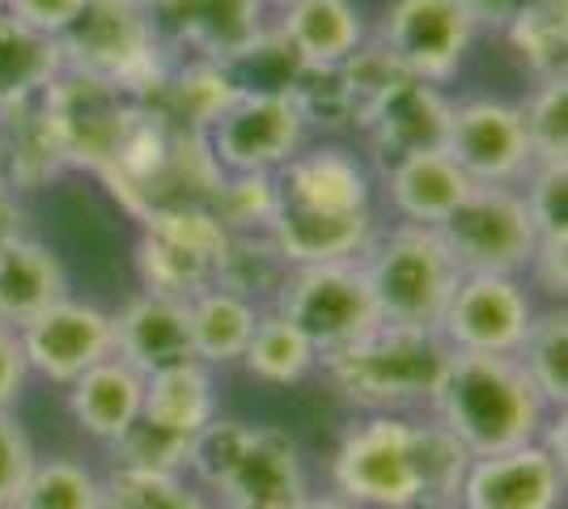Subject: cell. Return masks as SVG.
<instances>
[{
  "instance_id": "obj_1",
  "label": "cell",
  "mask_w": 568,
  "mask_h": 509,
  "mask_svg": "<svg viewBox=\"0 0 568 509\" xmlns=\"http://www.w3.org/2000/svg\"><path fill=\"white\" fill-rule=\"evenodd\" d=\"M467 462L433 413H369L339 434L327 476L361 509H458Z\"/></svg>"
},
{
  "instance_id": "obj_2",
  "label": "cell",
  "mask_w": 568,
  "mask_h": 509,
  "mask_svg": "<svg viewBox=\"0 0 568 509\" xmlns=\"http://www.w3.org/2000/svg\"><path fill=\"white\" fill-rule=\"evenodd\" d=\"M450 344L437 327L378 323L318 362V374L339 404L356 416L369 413H428L450 369Z\"/></svg>"
},
{
  "instance_id": "obj_3",
  "label": "cell",
  "mask_w": 568,
  "mask_h": 509,
  "mask_svg": "<svg viewBox=\"0 0 568 509\" xmlns=\"http://www.w3.org/2000/svg\"><path fill=\"white\" fill-rule=\"evenodd\" d=\"M187 480L213 501L288 509L310 492L302 446L276 425L213 416L187 446Z\"/></svg>"
},
{
  "instance_id": "obj_4",
  "label": "cell",
  "mask_w": 568,
  "mask_h": 509,
  "mask_svg": "<svg viewBox=\"0 0 568 509\" xmlns=\"http://www.w3.org/2000/svg\"><path fill=\"white\" fill-rule=\"evenodd\" d=\"M428 413L458 437V446L471 459H488L535 441L547 413L556 408L544 404V395L526 378L518 357L454 353Z\"/></svg>"
},
{
  "instance_id": "obj_5",
  "label": "cell",
  "mask_w": 568,
  "mask_h": 509,
  "mask_svg": "<svg viewBox=\"0 0 568 509\" xmlns=\"http://www.w3.org/2000/svg\"><path fill=\"white\" fill-rule=\"evenodd\" d=\"M382 323L395 327H437L463 272L433 225H382L378 238L361 255Z\"/></svg>"
},
{
  "instance_id": "obj_6",
  "label": "cell",
  "mask_w": 568,
  "mask_h": 509,
  "mask_svg": "<svg viewBox=\"0 0 568 509\" xmlns=\"http://www.w3.org/2000/svg\"><path fill=\"white\" fill-rule=\"evenodd\" d=\"M55 43L64 69L102 77L132 98H141L174 60L149 22V9L132 0H90Z\"/></svg>"
},
{
  "instance_id": "obj_7",
  "label": "cell",
  "mask_w": 568,
  "mask_h": 509,
  "mask_svg": "<svg viewBox=\"0 0 568 509\" xmlns=\"http://www.w3.org/2000/svg\"><path fill=\"white\" fill-rule=\"evenodd\" d=\"M43 102H48L51 128H55V141L64 149L69 170L94 174L102 183L119 166L128 136L141 120L136 98L123 94L119 85L102 81V77L64 69L43 90Z\"/></svg>"
},
{
  "instance_id": "obj_8",
  "label": "cell",
  "mask_w": 568,
  "mask_h": 509,
  "mask_svg": "<svg viewBox=\"0 0 568 509\" xmlns=\"http://www.w3.org/2000/svg\"><path fill=\"white\" fill-rule=\"evenodd\" d=\"M230 243V230L213 208H162L136 221L132 264L136 281L149 293H166L191 302L195 293L213 289L216 267Z\"/></svg>"
},
{
  "instance_id": "obj_9",
  "label": "cell",
  "mask_w": 568,
  "mask_h": 509,
  "mask_svg": "<svg viewBox=\"0 0 568 509\" xmlns=\"http://www.w3.org/2000/svg\"><path fill=\"white\" fill-rule=\"evenodd\" d=\"M369 39L407 77L446 90L471 60L479 26L467 0H386Z\"/></svg>"
},
{
  "instance_id": "obj_10",
  "label": "cell",
  "mask_w": 568,
  "mask_h": 509,
  "mask_svg": "<svg viewBox=\"0 0 568 509\" xmlns=\"http://www.w3.org/2000/svg\"><path fill=\"white\" fill-rule=\"evenodd\" d=\"M272 311L288 318L318 348V357L369 336L382 323V311L374 302L361 259L356 264L288 267L284 285L272 297Z\"/></svg>"
},
{
  "instance_id": "obj_11",
  "label": "cell",
  "mask_w": 568,
  "mask_h": 509,
  "mask_svg": "<svg viewBox=\"0 0 568 509\" xmlns=\"http://www.w3.org/2000/svg\"><path fill=\"white\" fill-rule=\"evenodd\" d=\"M437 234L463 276L475 272L521 276L539 246L535 221L526 213L518 187H488V183H475L463 195V204L437 225Z\"/></svg>"
},
{
  "instance_id": "obj_12",
  "label": "cell",
  "mask_w": 568,
  "mask_h": 509,
  "mask_svg": "<svg viewBox=\"0 0 568 509\" xmlns=\"http://www.w3.org/2000/svg\"><path fill=\"white\" fill-rule=\"evenodd\" d=\"M539 315L535 289L521 276H463L454 289L437 336L450 353H479V357H514Z\"/></svg>"
},
{
  "instance_id": "obj_13",
  "label": "cell",
  "mask_w": 568,
  "mask_h": 509,
  "mask_svg": "<svg viewBox=\"0 0 568 509\" xmlns=\"http://www.w3.org/2000/svg\"><path fill=\"white\" fill-rule=\"evenodd\" d=\"M442 149L471 183H488V187H521V179L535 166L518 102L493 94L450 102V123H446Z\"/></svg>"
},
{
  "instance_id": "obj_14",
  "label": "cell",
  "mask_w": 568,
  "mask_h": 509,
  "mask_svg": "<svg viewBox=\"0 0 568 509\" xmlns=\"http://www.w3.org/2000/svg\"><path fill=\"white\" fill-rule=\"evenodd\" d=\"M18 344L30 378H43L51 387H69L98 362L115 357V336H111V311L64 293L48 311L18 327Z\"/></svg>"
},
{
  "instance_id": "obj_15",
  "label": "cell",
  "mask_w": 568,
  "mask_h": 509,
  "mask_svg": "<svg viewBox=\"0 0 568 509\" xmlns=\"http://www.w3.org/2000/svg\"><path fill=\"white\" fill-rule=\"evenodd\" d=\"M310 141V128L288 98L237 94L204 132V145L225 174H276Z\"/></svg>"
},
{
  "instance_id": "obj_16",
  "label": "cell",
  "mask_w": 568,
  "mask_h": 509,
  "mask_svg": "<svg viewBox=\"0 0 568 509\" xmlns=\"http://www.w3.org/2000/svg\"><path fill=\"white\" fill-rule=\"evenodd\" d=\"M281 200L314 213H369L378 208V170L344 136H310L281 170Z\"/></svg>"
},
{
  "instance_id": "obj_17",
  "label": "cell",
  "mask_w": 568,
  "mask_h": 509,
  "mask_svg": "<svg viewBox=\"0 0 568 509\" xmlns=\"http://www.w3.org/2000/svg\"><path fill=\"white\" fill-rule=\"evenodd\" d=\"M454 98L442 85H428L416 77H399L386 94L374 102V111L356 128V149L369 157L374 170H386L428 149L446 145Z\"/></svg>"
},
{
  "instance_id": "obj_18",
  "label": "cell",
  "mask_w": 568,
  "mask_h": 509,
  "mask_svg": "<svg viewBox=\"0 0 568 509\" xmlns=\"http://www.w3.org/2000/svg\"><path fill=\"white\" fill-rule=\"evenodd\" d=\"M149 22L170 55L221 64L272 22V9L263 0H153Z\"/></svg>"
},
{
  "instance_id": "obj_19",
  "label": "cell",
  "mask_w": 568,
  "mask_h": 509,
  "mask_svg": "<svg viewBox=\"0 0 568 509\" xmlns=\"http://www.w3.org/2000/svg\"><path fill=\"white\" fill-rule=\"evenodd\" d=\"M565 462H556L539 441L467 462L458 488V509H565Z\"/></svg>"
},
{
  "instance_id": "obj_20",
  "label": "cell",
  "mask_w": 568,
  "mask_h": 509,
  "mask_svg": "<svg viewBox=\"0 0 568 509\" xmlns=\"http://www.w3.org/2000/svg\"><path fill=\"white\" fill-rule=\"evenodd\" d=\"M382 230V208L369 213H314L293 208L281 200V213L267 225V238L276 243L288 267L314 264H356Z\"/></svg>"
},
{
  "instance_id": "obj_21",
  "label": "cell",
  "mask_w": 568,
  "mask_h": 509,
  "mask_svg": "<svg viewBox=\"0 0 568 509\" xmlns=\"http://www.w3.org/2000/svg\"><path fill=\"white\" fill-rule=\"evenodd\" d=\"M237 98L234 81L216 60H200V55H174L170 69L141 98L144 115L162 123L166 132H183V136H204L209 123Z\"/></svg>"
},
{
  "instance_id": "obj_22",
  "label": "cell",
  "mask_w": 568,
  "mask_h": 509,
  "mask_svg": "<svg viewBox=\"0 0 568 509\" xmlns=\"http://www.w3.org/2000/svg\"><path fill=\"white\" fill-rule=\"evenodd\" d=\"M111 336H115V357L132 365L136 374L191 362L187 302L136 289L119 311H111Z\"/></svg>"
},
{
  "instance_id": "obj_23",
  "label": "cell",
  "mask_w": 568,
  "mask_h": 509,
  "mask_svg": "<svg viewBox=\"0 0 568 509\" xmlns=\"http://www.w3.org/2000/svg\"><path fill=\"white\" fill-rule=\"evenodd\" d=\"M471 187L475 183L458 170L446 149H428V153H412L395 166L378 170V208L407 225L437 230Z\"/></svg>"
},
{
  "instance_id": "obj_24",
  "label": "cell",
  "mask_w": 568,
  "mask_h": 509,
  "mask_svg": "<svg viewBox=\"0 0 568 509\" xmlns=\"http://www.w3.org/2000/svg\"><path fill=\"white\" fill-rule=\"evenodd\" d=\"M0 170L22 195L48 192L51 183H60L69 174L43 94L0 106Z\"/></svg>"
},
{
  "instance_id": "obj_25",
  "label": "cell",
  "mask_w": 568,
  "mask_h": 509,
  "mask_svg": "<svg viewBox=\"0 0 568 509\" xmlns=\"http://www.w3.org/2000/svg\"><path fill=\"white\" fill-rule=\"evenodd\" d=\"M69 293V267L34 234H13L0 243V323L22 327L51 302Z\"/></svg>"
},
{
  "instance_id": "obj_26",
  "label": "cell",
  "mask_w": 568,
  "mask_h": 509,
  "mask_svg": "<svg viewBox=\"0 0 568 509\" xmlns=\"http://www.w3.org/2000/svg\"><path fill=\"white\" fill-rule=\"evenodd\" d=\"M144 404V374H136L128 362L106 357L94 369H85L81 378H72L64 387V408L72 425L85 437H94L102 446H111L136 416Z\"/></svg>"
},
{
  "instance_id": "obj_27",
  "label": "cell",
  "mask_w": 568,
  "mask_h": 509,
  "mask_svg": "<svg viewBox=\"0 0 568 509\" xmlns=\"http://www.w3.org/2000/svg\"><path fill=\"white\" fill-rule=\"evenodd\" d=\"M272 22L306 64H339L369 39L365 9L356 0H293Z\"/></svg>"
},
{
  "instance_id": "obj_28",
  "label": "cell",
  "mask_w": 568,
  "mask_h": 509,
  "mask_svg": "<svg viewBox=\"0 0 568 509\" xmlns=\"http://www.w3.org/2000/svg\"><path fill=\"white\" fill-rule=\"evenodd\" d=\"M263 306H255L251 297H242L234 289H213L195 293L187 302L191 318V357L204 362L209 369H237L246 344L255 336Z\"/></svg>"
},
{
  "instance_id": "obj_29",
  "label": "cell",
  "mask_w": 568,
  "mask_h": 509,
  "mask_svg": "<svg viewBox=\"0 0 568 509\" xmlns=\"http://www.w3.org/2000/svg\"><path fill=\"white\" fill-rule=\"evenodd\" d=\"M141 416L170 429V434L195 437L213 416H221V408H216V369L191 357V362L144 374Z\"/></svg>"
},
{
  "instance_id": "obj_30",
  "label": "cell",
  "mask_w": 568,
  "mask_h": 509,
  "mask_svg": "<svg viewBox=\"0 0 568 509\" xmlns=\"http://www.w3.org/2000/svg\"><path fill=\"white\" fill-rule=\"evenodd\" d=\"M318 362H323L318 348L288 318L267 306L255 323V336L246 344L237 369H246V378H255L260 387H297L318 374Z\"/></svg>"
},
{
  "instance_id": "obj_31",
  "label": "cell",
  "mask_w": 568,
  "mask_h": 509,
  "mask_svg": "<svg viewBox=\"0 0 568 509\" xmlns=\"http://www.w3.org/2000/svg\"><path fill=\"white\" fill-rule=\"evenodd\" d=\"M60 73H64L60 43L0 9V106L43 94Z\"/></svg>"
},
{
  "instance_id": "obj_32",
  "label": "cell",
  "mask_w": 568,
  "mask_h": 509,
  "mask_svg": "<svg viewBox=\"0 0 568 509\" xmlns=\"http://www.w3.org/2000/svg\"><path fill=\"white\" fill-rule=\"evenodd\" d=\"M221 69L234 81L237 94L288 98L297 73L306 69V60H302L297 48L281 34V26L267 22L246 48H237L230 60H221Z\"/></svg>"
},
{
  "instance_id": "obj_33",
  "label": "cell",
  "mask_w": 568,
  "mask_h": 509,
  "mask_svg": "<svg viewBox=\"0 0 568 509\" xmlns=\"http://www.w3.org/2000/svg\"><path fill=\"white\" fill-rule=\"evenodd\" d=\"M518 365L535 390L544 395L547 408H565L568 404V311L565 302H547L530 323L526 339L518 344Z\"/></svg>"
},
{
  "instance_id": "obj_34",
  "label": "cell",
  "mask_w": 568,
  "mask_h": 509,
  "mask_svg": "<svg viewBox=\"0 0 568 509\" xmlns=\"http://www.w3.org/2000/svg\"><path fill=\"white\" fill-rule=\"evenodd\" d=\"M500 39L509 43L514 60L521 64V73H530V81L568 77V0H539Z\"/></svg>"
},
{
  "instance_id": "obj_35",
  "label": "cell",
  "mask_w": 568,
  "mask_h": 509,
  "mask_svg": "<svg viewBox=\"0 0 568 509\" xmlns=\"http://www.w3.org/2000/svg\"><path fill=\"white\" fill-rule=\"evenodd\" d=\"M9 509H102V476L72 455H39Z\"/></svg>"
},
{
  "instance_id": "obj_36",
  "label": "cell",
  "mask_w": 568,
  "mask_h": 509,
  "mask_svg": "<svg viewBox=\"0 0 568 509\" xmlns=\"http://www.w3.org/2000/svg\"><path fill=\"white\" fill-rule=\"evenodd\" d=\"M284 276H288V264H284V255L267 234H230L221 267H216L221 289L242 293V297H251L255 306L267 311L276 289L284 285Z\"/></svg>"
},
{
  "instance_id": "obj_37",
  "label": "cell",
  "mask_w": 568,
  "mask_h": 509,
  "mask_svg": "<svg viewBox=\"0 0 568 509\" xmlns=\"http://www.w3.org/2000/svg\"><path fill=\"white\" fill-rule=\"evenodd\" d=\"M102 509H213V501L187 476L111 467L102 476Z\"/></svg>"
},
{
  "instance_id": "obj_38",
  "label": "cell",
  "mask_w": 568,
  "mask_h": 509,
  "mask_svg": "<svg viewBox=\"0 0 568 509\" xmlns=\"http://www.w3.org/2000/svg\"><path fill=\"white\" fill-rule=\"evenodd\" d=\"M209 208L230 234H267V225L281 213L276 174H225Z\"/></svg>"
},
{
  "instance_id": "obj_39",
  "label": "cell",
  "mask_w": 568,
  "mask_h": 509,
  "mask_svg": "<svg viewBox=\"0 0 568 509\" xmlns=\"http://www.w3.org/2000/svg\"><path fill=\"white\" fill-rule=\"evenodd\" d=\"M518 111L535 162H568V77L535 81Z\"/></svg>"
},
{
  "instance_id": "obj_40",
  "label": "cell",
  "mask_w": 568,
  "mask_h": 509,
  "mask_svg": "<svg viewBox=\"0 0 568 509\" xmlns=\"http://www.w3.org/2000/svg\"><path fill=\"white\" fill-rule=\"evenodd\" d=\"M187 446H191V437L170 434V429H162V425H153V420L136 416V420H132L106 450H111V467L187 476Z\"/></svg>"
},
{
  "instance_id": "obj_41",
  "label": "cell",
  "mask_w": 568,
  "mask_h": 509,
  "mask_svg": "<svg viewBox=\"0 0 568 509\" xmlns=\"http://www.w3.org/2000/svg\"><path fill=\"white\" fill-rule=\"evenodd\" d=\"M518 192L539 243H568V162H535Z\"/></svg>"
},
{
  "instance_id": "obj_42",
  "label": "cell",
  "mask_w": 568,
  "mask_h": 509,
  "mask_svg": "<svg viewBox=\"0 0 568 509\" xmlns=\"http://www.w3.org/2000/svg\"><path fill=\"white\" fill-rule=\"evenodd\" d=\"M39 459L18 413H0V509H9L22 492L30 467Z\"/></svg>"
},
{
  "instance_id": "obj_43",
  "label": "cell",
  "mask_w": 568,
  "mask_h": 509,
  "mask_svg": "<svg viewBox=\"0 0 568 509\" xmlns=\"http://www.w3.org/2000/svg\"><path fill=\"white\" fill-rule=\"evenodd\" d=\"M85 4H90V0H0V9H4L9 18H18L22 26L48 34V39H60V34L81 18Z\"/></svg>"
},
{
  "instance_id": "obj_44",
  "label": "cell",
  "mask_w": 568,
  "mask_h": 509,
  "mask_svg": "<svg viewBox=\"0 0 568 509\" xmlns=\"http://www.w3.org/2000/svg\"><path fill=\"white\" fill-rule=\"evenodd\" d=\"M530 289H539L547 302H565L568 293V243H539L530 264L521 272Z\"/></svg>"
},
{
  "instance_id": "obj_45",
  "label": "cell",
  "mask_w": 568,
  "mask_h": 509,
  "mask_svg": "<svg viewBox=\"0 0 568 509\" xmlns=\"http://www.w3.org/2000/svg\"><path fill=\"white\" fill-rule=\"evenodd\" d=\"M26 383H30V369H26L18 332L0 323V413H18Z\"/></svg>"
},
{
  "instance_id": "obj_46",
  "label": "cell",
  "mask_w": 568,
  "mask_h": 509,
  "mask_svg": "<svg viewBox=\"0 0 568 509\" xmlns=\"http://www.w3.org/2000/svg\"><path fill=\"white\" fill-rule=\"evenodd\" d=\"M539 0H467L479 34H505L509 26L518 22L526 9H535Z\"/></svg>"
},
{
  "instance_id": "obj_47",
  "label": "cell",
  "mask_w": 568,
  "mask_h": 509,
  "mask_svg": "<svg viewBox=\"0 0 568 509\" xmlns=\"http://www.w3.org/2000/svg\"><path fill=\"white\" fill-rule=\"evenodd\" d=\"M13 234H26V195L0 170V243Z\"/></svg>"
},
{
  "instance_id": "obj_48",
  "label": "cell",
  "mask_w": 568,
  "mask_h": 509,
  "mask_svg": "<svg viewBox=\"0 0 568 509\" xmlns=\"http://www.w3.org/2000/svg\"><path fill=\"white\" fill-rule=\"evenodd\" d=\"M288 509H361L353 501H344L339 492H306L302 501H293Z\"/></svg>"
},
{
  "instance_id": "obj_49",
  "label": "cell",
  "mask_w": 568,
  "mask_h": 509,
  "mask_svg": "<svg viewBox=\"0 0 568 509\" xmlns=\"http://www.w3.org/2000/svg\"><path fill=\"white\" fill-rule=\"evenodd\" d=\"M263 4H267V9H272V18H276V13H281V9H288L293 0H263Z\"/></svg>"
},
{
  "instance_id": "obj_50",
  "label": "cell",
  "mask_w": 568,
  "mask_h": 509,
  "mask_svg": "<svg viewBox=\"0 0 568 509\" xmlns=\"http://www.w3.org/2000/svg\"><path fill=\"white\" fill-rule=\"evenodd\" d=\"M213 509H246V506H230V501H213Z\"/></svg>"
},
{
  "instance_id": "obj_51",
  "label": "cell",
  "mask_w": 568,
  "mask_h": 509,
  "mask_svg": "<svg viewBox=\"0 0 568 509\" xmlns=\"http://www.w3.org/2000/svg\"><path fill=\"white\" fill-rule=\"evenodd\" d=\"M132 4H144V9H149V4H153V0H132Z\"/></svg>"
}]
</instances>
